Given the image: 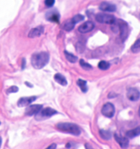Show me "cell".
Wrapping results in <instances>:
<instances>
[{
    "mask_svg": "<svg viewBox=\"0 0 140 149\" xmlns=\"http://www.w3.org/2000/svg\"><path fill=\"white\" fill-rule=\"evenodd\" d=\"M49 54L47 52H40L33 54L31 65L36 69H41L48 63Z\"/></svg>",
    "mask_w": 140,
    "mask_h": 149,
    "instance_id": "obj_1",
    "label": "cell"
},
{
    "mask_svg": "<svg viewBox=\"0 0 140 149\" xmlns=\"http://www.w3.org/2000/svg\"><path fill=\"white\" fill-rule=\"evenodd\" d=\"M56 128L62 131L69 133L73 135L78 136L80 134L81 130L80 128L75 123H59L56 125Z\"/></svg>",
    "mask_w": 140,
    "mask_h": 149,
    "instance_id": "obj_2",
    "label": "cell"
},
{
    "mask_svg": "<svg viewBox=\"0 0 140 149\" xmlns=\"http://www.w3.org/2000/svg\"><path fill=\"white\" fill-rule=\"evenodd\" d=\"M96 20L100 23L113 24L116 21V18L111 14L98 13L96 15Z\"/></svg>",
    "mask_w": 140,
    "mask_h": 149,
    "instance_id": "obj_3",
    "label": "cell"
},
{
    "mask_svg": "<svg viewBox=\"0 0 140 149\" xmlns=\"http://www.w3.org/2000/svg\"><path fill=\"white\" fill-rule=\"evenodd\" d=\"M114 112H115V109H114V105L111 103V102H107L105 103L102 107L101 109V113L104 116L111 118L114 115Z\"/></svg>",
    "mask_w": 140,
    "mask_h": 149,
    "instance_id": "obj_4",
    "label": "cell"
},
{
    "mask_svg": "<svg viewBox=\"0 0 140 149\" xmlns=\"http://www.w3.org/2000/svg\"><path fill=\"white\" fill-rule=\"evenodd\" d=\"M117 25H118L119 30H120V37L122 39V40H125L128 35V27L127 23H125L122 20H118Z\"/></svg>",
    "mask_w": 140,
    "mask_h": 149,
    "instance_id": "obj_5",
    "label": "cell"
},
{
    "mask_svg": "<svg viewBox=\"0 0 140 149\" xmlns=\"http://www.w3.org/2000/svg\"><path fill=\"white\" fill-rule=\"evenodd\" d=\"M94 26H95V25L92 21H86L84 23H83L82 25L79 26V28H78V30L81 33H86L92 31Z\"/></svg>",
    "mask_w": 140,
    "mask_h": 149,
    "instance_id": "obj_6",
    "label": "cell"
},
{
    "mask_svg": "<svg viewBox=\"0 0 140 149\" xmlns=\"http://www.w3.org/2000/svg\"><path fill=\"white\" fill-rule=\"evenodd\" d=\"M127 97L131 101H136L140 97L139 91L135 88H129L127 91Z\"/></svg>",
    "mask_w": 140,
    "mask_h": 149,
    "instance_id": "obj_7",
    "label": "cell"
},
{
    "mask_svg": "<svg viewBox=\"0 0 140 149\" xmlns=\"http://www.w3.org/2000/svg\"><path fill=\"white\" fill-rule=\"evenodd\" d=\"M42 109V105H29L26 109V115L27 116H33L41 112Z\"/></svg>",
    "mask_w": 140,
    "mask_h": 149,
    "instance_id": "obj_8",
    "label": "cell"
},
{
    "mask_svg": "<svg viewBox=\"0 0 140 149\" xmlns=\"http://www.w3.org/2000/svg\"><path fill=\"white\" fill-rule=\"evenodd\" d=\"M37 99L36 96H29V97H22L19 100L17 105L18 107H27L29 106L34 101H35Z\"/></svg>",
    "mask_w": 140,
    "mask_h": 149,
    "instance_id": "obj_9",
    "label": "cell"
},
{
    "mask_svg": "<svg viewBox=\"0 0 140 149\" xmlns=\"http://www.w3.org/2000/svg\"><path fill=\"white\" fill-rule=\"evenodd\" d=\"M114 138H115L116 141L118 143L119 145H120L122 148H128V143H129L128 137H121V136H119L118 134H114Z\"/></svg>",
    "mask_w": 140,
    "mask_h": 149,
    "instance_id": "obj_10",
    "label": "cell"
},
{
    "mask_svg": "<svg viewBox=\"0 0 140 149\" xmlns=\"http://www.w3.org/2000/svg\"><path fill=\"white\" fill-rule=\"evenodd\" d=\"M44 32V27L42 26H39L37 27H35L32 30H30V31L28 33V37L30 38H34V37H39Z\"/></svg>",
    "mask_w": 140,
    "mask_h": 149,
    "instance_id": "obj_11",
    "label": "cell"
},
{
    "mask_svg": "<svg viewBox=\"0 0 140 149\" xmlns=\"http://www.w3.org/2000/svg\"><path fill=\"white\" fill-rule=\"evenodd\" d=\"M100 9L104 12H114L116 10V6L109 2H104L100 5Z\"/></svg>",
    "mask_w": 140,
    "mask_h": 149,
    "instance_id": "obj_12",
    "label": "cell"
},
{
    "mask_svg": "<svg viewBox=\"0 0 140 149\" xmlns=\"http://www.w3.org/2000/svg\"><path fill=\"white\" fill-rule=\"evenodd\" d=\"M57 113H58V112L56 111L55 109H51L50 107H47V108L41 111V116H44V117H50V116H52L53 115Z\"/></svg>",
    "mask_w": 140,
    "mask_h": 149,
    "instance_id": "obj_13",
    "label": "cell"
},
{
    "mask_svg": "<svg viewBox=\"0 0 140 149\" xmlns=\"http://www.w3.org/2000/svg\"><path fill=\"white\" fill-rule=\"evenodd\" d=\"M47 19L49 21L51 22H55V23H58L59 22V18L60 16L57 12H48V13L46 15Z\"/></svg>",
    "mask_w": 140,
    "mask_h": 149,
    "instance_id": "obj_14",
    "label": "cell"
},
{
    "mask_svg": "<svg viewBox=\"0 0 140 149\" xmlns=\"http://www.w3.org/2000/svg\"><path fill=\"white\" fill-rule=\"evenodd\" d=\"M139 135H140V126L134 128L132 130H128V132L126 133V137H129V138H133V137H137Z\"/></svg>",
    "mask_w": 140,
    "mask_h": 149,
    "instance_id": "obj_15",
    "label": "cell"
},
{
    "mask_svg": "<svg viewBox=\"0 0 140 149\" xmlns=\"http://www.w3.org/2000/svg\"><path fill=\"white\" fill-rule=\"evenodd\" d=\"M54 79L58 83H59L62 86H65L67 85V80L65 79V77L63 76L62 74H59V73H57V74H55L54 76Z\"/></svg>",
    "mask_w": 140,
    "mask_h": 149,
    "instance_id": "obj_16",
    "label": "cell"
},
{
    "mask_svg": "<svg viewBox=\"0 0 140 149\" xmlns=\"http://www.w3.org/2000/svg\"><path fill=\"white\" fill-rule=\"evenodd\" d=\"M77 85L79 86V87L80 88V89H81L83 93H86L87 90H88V87L86 86V81H85V80L79 79L77 81Z\"/></svg>",
    "mask_w": 140,
    "mask_h": 149,
    "instance_id": "obj_17",
    "label": "cell"
},
{
    "mask_svg": "<svg viewBox=\"0 0 140 149\" xmlns=\"http://www.w3.org/2000/svg\"><path fill=\"white\" fill-rule=\"evenodd\" d=\"M75 24H76V23L73 21L72 19H71L70 20L67 21V22L64 24L63 28H64V30H66V31H70V30H72V29L74 28Z\"/></svg>",
    "mask_w": 140,
    "mask_h": 149,
    "instance_id": "obj_18",
    "label": "cell"
},
{
    "mask_svg": "<svg viewBox=\"0 0 140 149\" xmlns=\"http://www.w3.org/2000/svg\"><path fill=\"white\" fill-rule=\"evenodd\" d=\"M64 54H65V56L66 59H67L69 62L71 63H75L77 61V57L76 56H75L74 54H72V53H69V52H68L67 51H64Z\"/></svg>",
    "mask_w": 140,
    "mask_h": 149,
    "instance_id": "obj_19",
    "label": "cell"
},
{
    "mask_svg": "<svg viewBox=\"0 0 140 149\" xmlns=\"http://www.w3.org/2000/svg\"><path fill=\"white\" fill-rule=\"evenodd\" d=\"M131 51L132 53H138L140 51V38L138 39L133 44V45L131 47Z\"/></svg>",
    "mask_w": 140,
    "mask_h": 149,
    "instance_id": "obj_20",
    "label": "cell"
},
{
    "mask_svg": "<svg viewBox=\"0 0 140 149\" xmlns=\"http://www.w3.org/2000/svg\"><path fill=\"white\" fill-rule=\"evenodd\" d=\"M99 133H100V137H102L103 139L109 140L111 137V133L110 132L109 130H100V132Z\"/></svg>",
    "mask_w": 140,
    "mask_h": 149,
    "instance_id": "obj_21",
    "label": "cell"
},
{
    "mask_svg": "<svg viewBox=\"0 0 140 149\" xmlns=\"http://www.w3.org/2000/svg\"><path fill=\"white\" fill-rule=\"evenodd\" d=\"M98 68L100 70L105 71V70H107L109 68L110 64L107 61H100V62L98 63Z\"/></svg>",
    "mask_w": 140,
    "mask_h": 149,
    "instance_id": "obj_22",
    "label": "cell"
},
{
    "mask_svg": "<svg viewBox=\"0 0 140 149\" xmlns=\"http://www.w3.org/2000/svg\"><path fill=\"white\" fill-rule=\"evenodd\" d=\"M79 65H80V66H81L84 70L92 69V66L87 62H86L84 60H83V59H81V60L79 61Z\"/></svg>",
    "mask_w": 140,
    "mask_h": 149,
    "instance_id": "obj_23",
    "label": "cell"
},
{
    "mask_svg": "<svg viewBox=\"0 0 140 149\" xmlns=\"http://www.w3.org/2000/svg\"><path fill=\"white\" fill-rule=\"evenodd\" d=\"M72 19H73V21H74L75 23H79V22H80V21L83 20L84 16H82V15H80V14H77L76 16H73Z\"/></svg>",
    "mask_w": 140,
    "mask_h": 149,
    "instance_id": "obj_24",
    "label": "cell"
},
{
    "mask_svg": "<svg viewBox=\"0 0 140 149\" xmlns=\"http://www.w3.org/2000/svg\"><path fill=\"white\" fill-rule=\"evenodd\" d=\"M18 90V88H17L16 86H11V87H9V88L7 89L6 93H8V94H9V93H16Z\"/></svg>",
    "mask_w": 140,
    "mask_h": 149,
    "instance_id": "obj_25",
    "label": "cell"
},
{
    "mask_svg": "<svg viewBox=\"0 0 140 149\" xmlns=\"http://www.w3.org/2000/svg\"><path fill=\"white\" fill-rule=\"evenodd\" d=\"M44 3L48 7H51L53 6L55 4V0H45Z\"/></svg>",
    "mask_w": 140,
    "mask_h": 149,
    "instance_id": "obj_26",
    "label": "cell"
},
{
    "mask_svg": "<svg viewBox=\"0 0 140 149\" xmlns=\"http://www.w3.org/2000/svg\"><path fill=\"white\" fill-rule=\"evenodd\" d=\"M56 148V144H50L46 149H55Z\"/></svg>",
    "mask_w": 140,
    "mask_h": 149,
    "instance_id": "obj_27",
    "label": "cell"
},
{
    "mask_svg": "<svg viewBox=\"0 0 140 149\" xmlns=\"http://www.w3.org/2000/svg\"><path fill=\"white\" fill-rule=\"evenodd\" d=\"M86 149H93L92 147H91L90 144H86Z\"/></svg>",
    "mask_w": 140,
    "mask_h": 149,
    "instance_id": "obj_28",
    "label": "cell"
},
{
    "mask_svg": "<svg viewBox=\"0 0 140 149\" xmlns=\"http://www.w3.org/2000/svg\"><path fill=\"white\" fill-rule=\"evenodd\" d=\"M69 147H71V144H70V142H69V143H68L67 145H66V148H69Z\"/></svg>",
    "mask_w": 140,
    "mask_h": 149,
    "instance_id": "obj_29",
    "label": "cell"
},
{
    "mask_svg": "<svg viewBox=\"0 0 140 149\" xmlns=\"http://www.w3.org/2000/svg\"><path fill=\"white\" fill-rule=\"evenodd\" d=\"M1 144H2V137H0V147H1Z\"/></svg>",
    "mask_w": 140,
    "mask_h": 149,
    "instance_id": "obj_30",
    "label": "cell"
},
{
    "mask_svg": "<svg viewBox=\"0 0 140 149\" xmlns=\"http://www.w3.org/2000/svg\"><path fill=\"white\" fill-rule=\"evenodd\" d=\"M139 115L140 116V107H139Z\"/></svg>",
    "mask_w": 140,
    "mask_h": 149,
    "instance_id": "obj_31",
    "label": "cell"
},
{
    "mask_svg": "<svg viewBox=\"0 0 140 149\" xmlns=\"http://www.w3.org/2000/svg\"></svg>",
    "mask_w": 140,
    "mask_h": 149,
    "instance_id": "obj_32",
    "label": "cell"
}]
</instances>
